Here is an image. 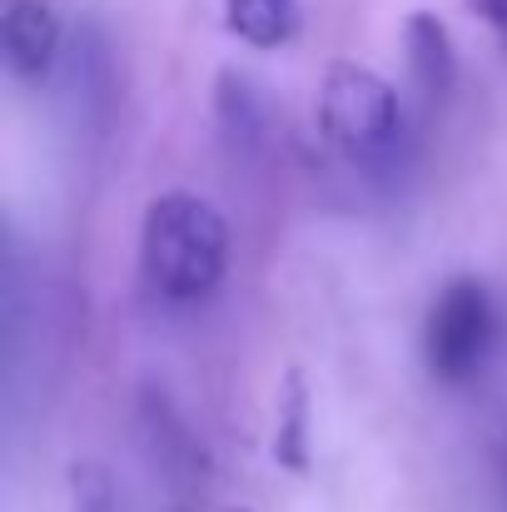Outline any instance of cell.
<instances>
[{"label":"cell","mask_w":507,"mask_h":512,"mask_svg":"<svg viewBox=\"0 0 507 512\" xmlns=\"http://www.w3.org/2000/svg\"><path fill=\"white\" fill-rule=\"evenodd\" d=\"M403 45H408V75L418 85L423 100H448L458 85V50L448 40V25L428 10L408 15L403 25Z\"/></svg>","instance_id":"obj_5"},{"label":"cell","mask_w":507,"mask_h":512,"mask_svg":"<svg viewBox=\"0 0 507 512\" xmlns=\"http://www.w3.org/2000/svg\"><path fill=\"white\" fill-rule=\"evenodd\" d=\"M493 343H498V304H493L488 284L468 279V274L448 279L428 309V324H423L428 373L448 388H463L488 368Z\"/></svg>","instance_id":"obj_3"},{"label":"cell","mask_w":507,"mask_h":512,"mask_svg":"<svg viewBox=\"0 0 507 512\" xmlns=\"http://www.w3.org/2000/svg\"><path fill=\"white\" fill-rule=\"evenodd\" d=\"M219 120L239 145H259L264 140V100L254 95V85L244 75H224L219 80Z\"/></svg>","instance_id":"obj_7"},{"label":"cell","mask_w":507,"mask_h":512,"mask_svg":"<svg viewBox=\"0 0 507 512\" xmlns=\"http://www.w3.org/2000/svg\"><path fill=\"white\" fill-rule=\"evenodd\" d=\"M70 503H75V512H120L115 508V483L100 463H80L70 473Z\"/></svg>","instance_id":"obj_8"},{"label":"cell","mask_w":507,"mask_h":512,"mask_svg":"<svg viewBox=\"0 0 507 512\" xmlns=\"http://www.w3.org/2000/svg\"><path fill=\"white\" fill-rule=\"evenodd\" d=\"M274 453L289 468H304V383L299 378H289V403H284V423H279Z\"/></svg>","instance_id":"obj_9"},{"label":"cell","mask_w":507,"mask_h":512,"mask_svg":"<svg viewBox=\"0 0 507 512\" xmlns=\"http://www.w3.org/2000/svg\"><path fill=\"white\" fill-rule=\"evenodd\" d=\"M229 30L259 50L294 40L299 30V0H229Z\"/></svg>","instance_id":"obj_6"},{"label":"cell","mask_w":507,"mask_h":512,"mask_svg":"<svg viewBox=\"0 0 507 512\" xmlns=\"http://www.w3.org/2000/svg\"><path fill=\"white\" fill-rule=\"evenodd\" d=\"M498 473H503V498H507V433H503V448H498Z\"/></svg>","instance_id":"obj_11"},{"label":"cell","mask_w":507,"mask_h":512,"mask_svg":"<svg viewBox=\"0 0 507 512\" xmlns=\"http://www.w3.org/2000/svg\"><path fill=\"white\" fill-rule=\"evenodd\" d=\"M0 45L5 65L20 80H45L55 55H60V20L45 0H10L0 20Z\"/></svg>","instance_id":"obj_4"},{"label":"cell","mask_w":507,"mask_h":512,"mask_svg":"<svg viewBox=\"0 0 507 512\" xmlns=\"http://www.w3.org/2000/svg\"><path fill=\"white\" fill-rule=\"evenodd\" d=\"M468 5H473V10L488 20V30H493V35L507 45V0H468Z\"/></svg>","instance_id":"obj_10"},{"label":"cell","mask_w":507,"mask_h":512,"mask_svg":"<svg viewBox=\"0 0 507 512\" xmlns=\"http://www.w3.org/2000/svg\"><path fill=\"white\" fill-rule=\"evenodd\" d=\"M229 269V224L224 214L189 194L169 189L145 209L140 224V274L165 304H204Z\"/></svg>","instance_id":"obj_1"},{"label":"cell","mask_w":507,"mask_h":512,"mask_svg":"<svg viewBox=\"0 0 507 512\" xmlns=\"http://www.w3.org/2000/svg\"><path fill=\"white\" fill-rule=\"evenodd\" d=\"M319 135L338 160L373 184H393L413 165V130L383 75L368 65H329L319 85Z\"/></svg>","instance_id":"obj_2"}]
</instances>
